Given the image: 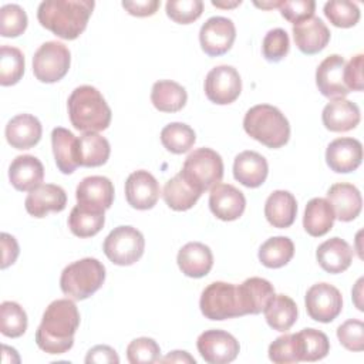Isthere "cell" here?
Instances as JSON below:
<instances>
[{
    "label": "cell",
    "mask_w": 364,
    "mask_h": 364,
    "mask_svg": "<svg viewBox=\"0 0 364 364\" xmlns=\"http://www.w3.org/2000/svg\"><path fill=\"white\" fill-rule=\"evenodd\" d=\"M293 38L297 48L307 55L320 53L330 41V30L318 17H310L293 26Z\"/></svg>",
    "instance_id": "22"
},
{
    "label": "cell",
    "mask_w": 364,
    "mask_h": 364,
    "mask_svg": "<svg viewBox=\"0 0 364 364\" xmlns=\"http://www.w3.org/2000/svg\"><path fill=\"white\" fill-rule=\"evenodd\" d=\"M279 9L280 14L294 26L314 16L316 3L313 0H282Z\"/></svg>",
    "instance_id": "49"
},
{
    "label": "cell",
    "mask_w": 364,
    "mask_h": 364,
    "mask_svg": "<svg viewBox=\"0 0 364 364\" xmlns=\"http://www.w3.org/2000/svg\"><path fill=\"white\" fill-rule=\"evenodd\" d=\"M67 205L65 191L54 183H41L26 198L24 206L28 215L46 218L50 212H61Z\"/></svg>",
    "instance_id": "20"
},
{
    "label": "cell",
    "mask_w": 364,
    "mask_h": 364,
    "mask_svg": "<svg viewBox=\"0 0 364 364\" xmlns=\"http://www.w3.org/2000/svg\"><path fill=\"white\" fill-rule=\"evenodd\" d=\"M6 139L16 149H28L41 139L43 128L31 114H18L13 117L6 125Z\"/></svg>",
    "instance_id": "23"
},
{
    "label": "cell",
    "mask_w": 364,
    "mask_h": 364,
    "mask_svg": "<svg viewBox=\"0 0 364 364\" xmlns=\"http://www.w3.org/2000/svg\"><path fill=\"white\" fill-rule=\"evenodd\" d=\"M196 347L200 357L209 364H228L232 363L240 350L239 341L228 331L206 330L198 340Z\"/></svg>",
    "instance_id": "12"
},
{
    "label": "cell",
    "mask_w": 364,
    "mask_h": 364,
    "mask_svg": "<svg viewBox=\"0 0 364 364\" xmlns=\"http://www.w3.org/2000/svg\"><path fill=\"white\" fill-rule=\"evenodd\" d=\"M242 91V80L232 65H218L205 78V94L209 101L218 105L232 104Z\"/></svg>",
    "instance_id": "11"
},
{
    "label": "cell",
    "mask_w": 364,
    "mask_h": 364,
    "mask_svg": "<svg viewBox=\"0 0 364 364\" xmlns=\"http://www.w3.org/2000/svg\"><path fill=\"white\" fill-rule=\"evenodd\" d=\"M363 161V145L355 138H337L326 149V162L337 173L355 171Z\"/></svg>",
    "instance_id": "17"
},
{
    "label": "cell",
    "mask_w": 364,
    "mask_h": 364,
    "mask_svg": "<svg viewBox=\"0 0 364 364\" xmlns=\"http://www.w3.org/2000/svg\"><path fill=\"white\" fill-rule=\"evenodd\" d=\"M361 284H363V279H358V282L355 283V287H354V290H353V296H354V303H355L357 309L363 311L364 309H363V306H361L360 301H358V299L361 297Z\"/></svg>",
    "instance_id": "55"
},
{
    "label": "cell",
    "mask_w": 364,
    "mask_h": 364,
    "mask_svg": "<svg viewBox=\"0 0 364 364\" xmlns=\"http://www.w3.org/2000/svg\"><path fill=\"white\" fill-rule=\"evenodd\" d=\"M327 200L334 210L336 219L341 222H350L355 219L363 206L360 191L347 182H338L328 188Z\"/></svg>",
    "instance_id": "21"
},
{
    "label": "cell",
    "mask_w": 364,
    "mask_h": 364,
    "mask_svg": "<svg viewBox=\"0 0 364 364\" xmlns=\"http://www.w3.org/2000/svg\"><path fill=\"white\" fill-rule=\"evenodd\" d=\"M304 304L310 318L320 323H330L341 313L343 297L333 284L316 283L307 290Z\"/></svg>",
    "instance_id": "10"
},
{
    "label": "cell",
    "mask_w": 364,
    "mask_h": 364,
    "mask_svg": "<svg viewBox=\"0 0 364 364\" xmlns=\"http://www.w3.org/2000/svg\"><path fill=\"white\" fill-rule=\"evenodd\" d=\"M51 146L57 168L68 175L75 171L78 164V138L63 127H57L51 132Z\"/></svg>",
    "instance_id": "29"
},
{
    "label": "cell",
    "mask_w": 364,
    "mask_h": 364,
    "mask_svg": "<svg viewBox=\"0 0 364 364\" xmlns=\"http://www.w3.org/2000/svg\"><path fill=\"white\" fill-rule=\"evenodd\" d=\"M196 141L195 131L183 122H171L161 131V142L172 154L188 152Z\"/></svg>",
    "instance_id": "38"
},
{
    "label": "cell",
    "mask_w": 364,
    "mask_h": 364,
    "mask_svg": "<svg viewBox=\"0 0 364 364\" xmlns=\"http://www.w3.org/2000/svg\"><path fill=\"white\" fill-rule=\"evenodd\" d=\"M334 219V210L328 200L324 198H313L306 205L303 228L310 236L320 237L331 230Z\"/></svg>",
    "instance_id": "31"
},
{
    "label": "cell",
    "mask_w": 364,
    "mask_h": 364,
    "mask_svg": "<svg viewBox=\"0 0 364 364\" xmlns=\"http://www.w3.org/2000/svg\"><path fill=\"white\" fill-rule=\"evenodd\" d=\"M27 330V314L16 301H3L0 306V331L6 337H20Z\"/></svg>",
    "instance_id": "41"
},
{
    "label": "cell",
    "mask_w": 364,
    "mask_h": 364,
    "mask_svg": "<svg viewBox=\"0 0 364 364\" xmlns=\"http://www.w3.org/2000/svg\"><path fill=\"white\" fill-rule=\"evenodd\" d=\"M202 314L209 320H226L242 316L237 286L226 282H213L208 284L199 300Z\"/></svg>",
    "instance_id": "8"
},
{
    "label": "cell",
    "mask_w": 364,
    "mask_h": 364,
    "mask_svg": "<svg viewBox=\"0 0 364 364\" xmlns=\"http://www.w3.org/2000/svg\"><path fill=\"white\" fill-rule=\"evenodd\" d=\"M161 348L154 338L139 337L127 347V358L131 364H151L161 360Z\"/></svg>",
    "instance_id": "45"
},
{
    "label": "cell",
    "mask_w": 364,
    "mask_h": 364,
    "mask_svg": "<svg viewBox=\"0 0 364 364\" xmlns=\"http://www.w3.org/2000/svg\"><path fill=\"white\" fill-rule=\"evenodd\" d=\"M269 358L276 364H291L301 361L297 334H283L269 346Z\"/></svg>",
    "instance_id": "43"
},
{
    "label": "cell",
    "mask_w": 364,
    "mask_h": 364,
    "mask_svg": "<svg viewBox=\"0 0 364 364\" xmlns=\"http://www.w3.org/2000/svg\"><path fill=\"white\" fill-rule=\"evenodd\" d=\"M111 154L107 138L98 132H84L78 138V164L80 166L94 168L104 165Z\"/></svg>",
    "instance_id": "34"
},
{
    "label": "cell",
    "mask_w": 364,
    "mask_h": 364,
    "mask_svg": "<svg viewBox=\"0 0 364 364\" xmlns=\"http://www.w3.org/2000/svg\"><path fill=\"white\" fill-rule=\"evenodd\" d=\"M242 1L239 0V1H215V0H212V4L213 6H216V7H222V9H232V7H236V6H239Z\"/></svg>",
    "instance_id": "56"
},
{
    "label": "cell",
    "mask_w": 364,
    "mask_h": 364,
    "mask_svg": "<svg viewBox=\"0 0 364 364\" xmlns=\"http://www.w3.org/2000/svg\"><path fill=\"white\" fill-rule=\"evenodd\" d=\"M200 195L202 192L192 186L181 173H176L173 178H171L165 183L162 192L165 203L178 212L191 209L198 202Z\"/></svg>",
    "instance_id": "33"
},
{
    "label": "cell",
    "mask_w": 364,
    "mask_h": 364,
    "mask_svg": "<svg viewBox=\"0 0 364 364\" xmlns=\"http://www.w3.org/2000/svg\"><path fill=\"white\" fill-rule=\"evenodd\" d=\"M80 326V313L70 299L51 301L36 331V343L47 354H64L74 344V334Z\"/></svg>",
    "instance_id": "1"
},
{
    "label": "cell",
    "mask_w": 364,
    "mask_h": 364,
    "mask_svg": "<svg viewBox=\"0 0 364 364\" xmlns=\"http://www.w3.org/2000/svg\"><path fill=\"white\" fill-rule=\"evenodd\" d=\"M210 212L220 220L230 222L242 216L246 208V198L242 191L230 183H218L209 195Z\"/></svg>",
    "instance_id": "16"
},
{
    "label": "cell",
    "mask_w": 364,
    "mask_h": 364,
    "mask_svg": "<svg viewBox=\"0 0 364 364\" xmlns=\"http://www.w3.org/2000/svg\"><path fill=\"white\" fill-rule=\"evenodd\" d=\"M324 14L336 27L348 28L358 23L360 9L348 0H331L324 4Z\"/></svg>",
    "instance_id": "42"
},
{
    "label": "cell",
    "mask_w": 364,
    "mask_h": 364,
    "mask_svg": "<svg viewBox=\"0 0 364 364\" xmlns=\"http://www.w3.org/2000/svg\"><path fill=\"white\" fill-rule=\"evenodd\" d=\"M300 344L301 361H318L330 351V341L327 336L316 328H303L296 333Z\"/></svg>",
    "instance_id": "39"
},
{
    "label": "cell",
    "mask_w": 364,
    "mask_h": 364,
    "mask_svg": "<svg viewBox=\"0 0 364 364\" xmlns=\"http://www.w3.org/2000/svg\"><path fill=\"white\" fill-rule=\"evenodd\" d=\"M179 173L203 193L220 183L223 178L222 156L210 148H198L186 156Z\"/></svg>",
    "instance_id": "6"
},
{
    "label": "cell",
    "mask_w": 364,
    "mask_h": 364,
    "mask_svg": "<svg viewBox=\"0 0 364 364\" xmlns=\"http://www.w3.org/2000/svg\"><path fill=\"white\" fill-rule=\"evenodd\" d=\"M236 38V28L230 18L215 16L208 18L199 31L200 47L209 57L228 53Z\"/></svg>",
    "instance_id": "13"
},
{
    "label": "cell",
    "mask_w": 364,
    "mask_h": 364,
    "mask_svg": "<svg viewBox=\"0 0 364 364\" xmlns=\"http://www.w3.org/2000/svg\"><path fill=\"white\" fill-rule=\"evenodd\" d=\"M75 198L81 206L105 212L114 202V185L105 176H87L78 183Z\"/></svg>",
    "instance_id": "19"
},
{
    "label": "cell",
    "mask_w": 364,
    "mask_h": 364,
    "mask_svg": "<svg viewBox=\"0 0 364 364\" xmlns=\"http://www.w3.org/2000/svg\"><path fill=\"white\" fill-rule=\"evenodd\" d=\"M323 125L333 132H347L360 122V108L346 98L333 100L323 108Z\"/></svg>",
    "instance_id": "27"
},
{
    "label": "cell",
    "mask_w": 364,
    "mask_h": 364,
    "mask_svg": "<svg viewBox=\"0 0 364 364\" xmlns=\"http://www.w3.org/2000/svg\"><path fill=\"white\" fill-rule=\"evenodd\" d=\"M24 74V55L17 47L0 48V84L3 87L17 84Z\"/></svg>",
    "instance_id": "40"
},
{
    "label": "cell",
    "mask_w": 364,
    "mask_h": 364,
    "mask_svg": "<svg viewBox=\"0 0 364 364\" xmlns=\"http://www.w3.org/2000/svg\"><path fill=\"white\" fill-rule=\"evenodd\" d=\"M297 213V202L289 191H274L264 203V216L273 228L284 229L293 225Z\"/></svg>",
    "instance_id": "30"
},
{
    "label": "cell",
    "mask_w": 364,
    "mask_h": 364,
    "mask_svg": "<svg viewBox=\"0 0 364 364\" xmlns=\"http://www.w3.org/2000/svg\"><path fill=\"white\" fill-rule=\"evenodd\" d=\"M337 338L350 351L364 350V324L361 320L350 318L338 326Z\"/></svg>",
    "instance_id": "48"
},
{
    "label": "cell",
    "mask_w": 364,
    "mask_h": 364,
    "mask_svg": "<svg viewBox=\"0 0 364 364\" xmlns=\"http://www.w3.org/2000/svg\"><path fill=\"white\" fill-rule=\"evenodd\" d=\"M27 14L18 4H4L0 9V34L18 37L27 28Z\"/></svg>",
    "instance_id": "44"
},
{
    "label": "cell",
    "mask_w": 364,
    "mask_h": 364,
    "mask_svg": "<svg viewBox=\"0 0 364 364\" xmlns=\"http://www.w3.org/2000/svg\"><path fill=\"white\" fill-rule=\"evenodd\" d=\"M243 128L249 136L272 149L282 148L290 138L287 118L279 108L269 104H259L247 109Z\"/></svg>",
    "instance_id": "4"
},
{
    "label": "cell",
    "mask_w": 364,
    "mask_h": 364,
    "mask_svg": "<svg viewBox=\"0 0 364 364\" xmlns=\"http://www.w3.org/2000/svg\"><path fill=\"white\" fill-rule=\"evenodd\" d=\"M105 280L104 264L94 257H84L68 264L60 277L61 291L73 300L92 296Z\"/></svg>",
    "instance_id": "5"
},
{
    "label": "cell",
    "mask_w": 364,
    "mask_h": 364,
    "mask_svg": "<svg viewBox=\"0 0 364 364\" xmlns=\"http://www.w3.org/2000/svg\"><path fill=\"white\" fill-rule=\"evenodd\" d=\"M176 262L185 276L199 279L210 272L213 266V255L209 246L200 242H189L178 252Z\"/></svg>",
    "instance_id": "25"
},
{
    "label": "cell",
    "mask_w": 364,
    "mask_h": 364,
    "mask_svg": "<svg viewBox=\"0 0 364 364\" xmlns=\"http://www.w3.org/2000/svg\"><path fill=\"white\" fill-rule=\"evenodd\" d=\"M166 14L179 24H189L198 20L203 11L200 0H169L166 1Z\"/></svg>",
    "instance_id": "47"
},
{
    "label": "cell",
    "mask_w": 364,
    "mask_h": 364,
    "mask_svg": "<svg viewBox=\"0 0 364 364\" xmlns=\"http://www.w3.org/2000/svg\"><path fill=\"white\" fill-rule=\"evenodd\" d=\"M73 127L82 132H98L108 128L111 108L102 94L92 85L77 87L67 101Z\"/></svg>",
    "instance_id": "3"
},
{
    "label": "cell",
    "mask_w": 364,
    "mask_h": 364,
    "mask_svg": "<svg viewBox=\"0 0 364 364\" xmlns=\"http://www.w3.org/2000/svg\"><path fill=\"white\" fill-rule=\"evenodd\" d=\"M290 48V41L286 30L273 28L269 30L262 43L263 57L270 63H277L283 60Z\"/></svg>",
    "instance_id": "46"
},
{
    "label": "cell",
    "mask_w": 364,
    "mask_h": 364,
    "mask_svg": "<svg viewBox=\"0 0 364 364\" xmlns=\"http://www.w3.org/2000/svg\"><path fill=\"white\" fill-rule=\"evenodd\" d=\"M267 324L277 331H287L297 320V306L286 294H276L263 310Z\"/></svg>",
    "instance_id": "35"
},
{
    "label": "cell",
    "mask_w": 364,
    "mask_h": 364,
    "mask_svg": "<svg viewBox=\"0 0 364 364\" xmlns=\"http://www.w3.org/2000/svg\"><path fill=\"white\" fill-rule=\"evenodd\" d=\"M102 249L114 264L131 266L144 255L145 239L134 226H117L105 237Z\"/></svg>",
    "instance_id": "7"
},
{
    "label": "cell",
    "mask_w": 364,
    "mask_h": 364,
    "mask_svg": "<svg viewBox=\"0 0 364 364\" xmlns=\"http://www.w3.org/2000/svg\"><path fill=\"white\" fill-rule=\"evenodd\" d=\"M294 256V245L286 236L267 239L259 249V260L269 269H279L287 264Z\"/></svg>",
    "instance_id": "37"
},
{
    "label": "cell",
    "mask_w": 364,
    "mask_h": 364,
    "mask_svg": "<svg viewBox=\"0 0 364 364\" xmlns=\"http://www.w3.org/2000/svg\"><path fill=\"white\" fill-rule=\"evenodd\" d=\"M158 0H136V1H122V7L135 17H148L156 13L159 7Z\"/></svg>",
    "instance_id": "52"
},
{
    "label": "cell",
    "mask_w": 364,
    "mask_h": 364,
    "mask_svg": "<svg viewBox=\"0 0 364 364\" xmlns=\"http://www.w3.org/2000/svg\"><path fill=\"white\" fill-rule=\"evenodd\" d=\"M44 166L34 155H18L9 166V179L11 185L21 192H30L41 185Z\"/></svg>",
    "instance_id": "24"
},
{
    "label": "cell",
    "mask_w": 364,
    "mask_h": 364,
    "mask_svg": "<svg viewBox=\"0 0 364 364\" xmlns=\"http://www.w3.org/2000/svg\"><path fill=\"white\" fill-rule=\"evenodd\" d=\"M186 100V90L172 80H159L152 85L151 102L161 112H178L185 107Z\"/></svg>",
    "instance_id": "32"
},
{
    "label": "cell",
    "mask_w": 364,
    "mask_h": 364,
    "mask_svg": "<svg viewBox=\"0 0 364 364\" xmlns=\"http://www.w3.org/2000/svg\"><path fill=\"white\" fill-rule=\"evenodd\" d=\"M70 50L60 41H46L33 57V73L36 78L46 84L60 81L70 68Z\"/></svg>",
    "instance_id": "9"
},
{
    "label": "cell",
    "mask_w": 364,
    "mask_h": 364,
    "mask_svg": "<svg viewBox=\"0 0 364 364\" xmlns=\"http://www.w3.org/2000/svg\"><path fill=\"white\" fill-rule=\"evenodd\" d=\"M269 172L267 161L255 151H243L236 155L233 162V176L246 188L260 186Z\"/></svg>",
    "instance_id": "26"
},
{
    "label": "cell",
    "mask_w": 364,
    "mask_h": 364,
    "mask_svg": "<svg viewBox=\"0 0 364 364\" xmlns=\"http://www.w3.org/2000/svg\"><path fill=\"white\" fill-rule=\"evenodd\" d=\"M344 67L346 60L338 54H331L318 64L316 70V84L324 97L338 100L350 92L344 82Z\"/></svg>",
    "instance_id": "14"
},
{
    "label": "cell",
    "mask_w": 364,
    "mask_h": 364,
    "mask_svg": "<svg viewBox=\"0 0 364 364\" xmlns=\"http://www.w3.org/2000/svg\"><path fill=\"white\" fill-rule=\"evenodd\" d=\"M105 212L75 205L68 216V228L78 237L95 236L104 226Z\"/></svg>",
    "instance_id": "36"
},
{
    "label": "cell",
    "mask_w": 364,
    "mask_h": 364,
    "mask_svg": "<svg viewBox=\"0 0 364 364\" xmlns=\"http://www.w3.org/2000/svg\"><path fill=\"white\" fill-rule=\"evenodd\" d=\"M159 183L152 173L139 169L132 172L125 182V198L134 209L146 210L155 206L159 198Z\"/></svg>",
    "instance_id": "15"
},
{
    "label": "cell",
    "mask_w": 364,
    "mask_h": 364,
    "mask_svg": "<svg viewBox=\"0 0 364 364\" xmlns=\"http://www.w3.org/2000/svg\"><path fill=\"white\" fill-rule=\"evenodd\" d=\"M85 363H98V364H118L119 363V357L117 354V351L114 348H111L109 346H95L92 347L85 357Z\"/></svg>",
    "instance_id": "51"
},
{
    "label": "cell",
    "mask_w": 364,
    "mask_h": 364,
    "mask_svg": "<svg viewBox=\"0 0 364 364\" xmlns=\"http://www.w3.org/2000/svg\"><path fill=\"white\" fill-rule=\"evenodd\" d=\"M159 361H162V363H191V364L196 363L192 355H189L186 351H179V350L171 351L168 355H165Z\"/></svg>",
    "instance_id": "54"
},
{
    "label": "cell",
    "mask_w": 364,
    "mask_h": 364,
    "mask_svg": "<svg viewBox=\"0 0 364 364\" xmlns=\"http://www.w3.org/2000/svg\"><path fill=\"white\" fill-rule=\"evenodd\" d=\"M280 4H282V1H262V3L255 1V6H256V7L266 9V10H269V9H274V7H279Z\"/></svg>",
    "instance_id": "57"
},
{
    "label": "cell",
    "mask_w": 364,
    "mask_h": 364,
    "mask_svg": "<svg viewBox=\"0 0 364 364\" xmlns=\"http://www.w3.org/2000/svg\"><path fill=\"white\" fill-rule=\"evenodd\" d=\"M274 296L273 284L263 277H249L237 286L242 316L262 313Z\"/></svg>",
    "instance_id": "18"
},
{
    "label": "cell",
    "mask_w": 364,
    "mask_h": 364,
    "mask_svg": "<svg viewBox=\"0 0 364 364\" xmlns=\"http://www.w3.org/2000/svg\"><path fill=\"white\" fill-rule=\"evenodd\" d=\"M1 249H3V256H1V269L9 267L10 264H13L18 256V243L14 239V236L9 235V233H1Z\"/></svg>",
    "instance_id": "53"
},
{
    "label": "cell",
    "mask_w": 364,
    "mask_h": 364,
    "mask_svg": "<svg viewBox=\"0 0 364 364\" xmlns=\"http://www.w3.org/2000/svg\"><path fill=\"white\" fill-rule=\"evenodd\" d=\"M363 65H364V55L357 54L354 55L344 67V82L346 87L351 91H363L364 80H363Z\"/></svg>",
    "instance_id": "50"
},
{
    "label": "cell",
    "mask_w": 364,
    "mask_h": 364,
    "mask_svg": "<svg viewBox=\"0 0 364 364\" xmlns=\"http://www.w3.org/2000/svg\"><path fill=\"white\" fill-rule=\"evenodd\" d=\"M92 0H46L37 9L38 23L64 40H75L87 27Z\"/></svg>",
    "instance_id": "2"
},
{
    "label": "cell",
    "mask_w": 364,
    "mask_h": 364,
    "mask_svg": "<svg viewBox=\"0 0 364 364\" xmlns=\"http://www.w3.org/2000/svg\"><path fill=\"white\" fill-rule=\"evenodd\" d=\"M316 259L327 273H343L353 262V249L341 237H331L317 247Z\"/></svg>",
    "instance_id": "28"
}]
</instances>
